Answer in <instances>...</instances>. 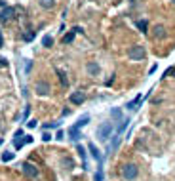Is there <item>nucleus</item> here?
<instances>
[{
    "mask_svg": "<svg viewBox=\"0 0 175 181\" xmlns=\"http://www.w3.org/2000/svg\"><path fill=\"white\" fill-rule=\"evenodd\" d=\"M112 130H114V126H112L111 122H103L101 126L97 128V139H99V141H107L111 135H112Z\"/></svg>",
    "mask_w": 175,
    "mask_h": 181,
    "instance_id": "1",
    "label": "nucleus"
},
{
    "mask_svg": "<svg viewBox=\"0 0 175 181\" xmlns=\"http://www.w3.org/2000/svg\"><path fill=\"white\" fill-rule=\"evenodd\" d=\"M145 55H147V52H145L143 46H131V48L128 50V57H130L131 61H143Z\"/></svg>",
    "mask_w": 175,
    "mask_h": 181,
    "instance_id": "2",
    "label": "nucleus"
},
{
    "mask_svg": "<svg viewBox=\"0 0 175 181\" xmlns=\"http://www.w3.org/2000/svg\"><path fill=\"white\" fill-rule=\"evenodd\" d=\"M122 175L131 181V179H135V177L139 175V168H137L135 164H126V166L122 168Z\"/></svg>",
    "mask_w": 175,
    "mask_h": 181,
    "instance_id": "3",
    "label": "nucleus"
},
{
    "mask_svg": "<svg viewBox=\"0 0 175 181\" xmlns=\"http://www.w3.org/2000/svg\"><path fill=\"white\" fill-rule=\"evenodd\" d=\"M23 172L27 173L29 177H36V175L40 173V172H38V168H36L34 164H29V162H25V164H23Z\"/></svg>",
    "mask_w": 175,
    "mask_h": 181,
    "instance_id": "4",
    "label": "nucleus"
},
{
    "mask_svg": "<svg viewBox=\"0 0 175 181\" xmlns=\"http://www.w3.org/2000/svg\"><path fill=\"white\" fill-rule=\"evenodd\" d=\"M88 149H90V153H91V156L95 158V160H97V162H99V166H101V162H103V156H101V151H99V149H97V147H95L93 143H90V145H88Z\"/></svg>",
    "mask_w": 175,
    "mask_h": 181,
    "instance_id": "5",
    "label": "nucleus"
},
{
    "mask_svg": "<svg viewBox=\"0 0 175 181\" xmlns=\"http://www.w3.org/2000/svg\"><path fill=\"white\" fill-rule=\"evenodd\" d=\"M84 99H86V96H84L82 92H74V94L70 96V103H72V105H82Z\"/></svg>",
    "mask_w": 175,
    "mask_h": 181,
    "instance_id": "6",
    "label": "nucleus"
},
{
    "mask_svg": "<svg viewBox=\"0 0 175 181\" xmlns=\"http://www.w3.org/2000/svg\"><path fill=\"white\" fill-rule=\"evenodd\" d=\"M36 92H38L40 96L48 94V92H49V84H48V82H38V84H36Z\"/></svg>",
    "mask_w": 175,
    "mask_h": 181,
    "instance_id": "7",
    "label": "nucleus"
},
{
    "mask_svg": "<svg viewBox=\"0 0 175 181\" xmlns=\"http://www.w3.org/2000/svg\"><path fill=\"white\" fill-rule=\"evenodd\" d=\"M12 13H13V8H4L2 12H0V21H2V23H4V21H8V19L12 17Z\"/></svg>",
    "mask_w": 175,
    "mask_h": 181,
    "instance_id": "8",
    "label": "nucleus"
},
{
    "mask_svg": "<svg viewBox=\"0 0 175 181\" xmlns=\"http://www.w3.org/2000/svg\"><path fill=\"white\" fill-rule=\"evenodd\" d=\"M69 135H70V139H80V128H76V126H72V128H69Z\"/></svg>",
    "mask_w": 175,
    "mask_h": 181,
    "instance_id": "9",
    "label": "nucleus"
},
{
    "mask_svg": "<svg viewBox=\"0 0 175 181\" xmlns=\"http://www.w3.org/2000/svg\"><path fill=\"white\" fill-rule=\"evenodd\" d=\"M141 101H143V96H137L133 101H130V103H128V109H130V111H137V109H139L137 105H139Z\"/></svg>",
    "mask_w": 175,
    "mask_h": 181,
    "instance_id": "10",
    "label": "nucleus"
},
{
    "mask_svg": "<svg viewBox=\"0 0 175 181\" xmlns=\"http://www.w3.org/2000/svg\"><path fill=\"white\" fill-rule=\"evenodd\" d=\"M88 122H90V115H84V116H80V118H78V122L74 124V126H76V128H80V130H82V128H84V126H86Z\"/></svg>",
    "mask_w": 175,
    "mask_h": 181,
    "instance_id": "11",
    "label": "nucleus"
},
{
    "mask_svg": "<svg viewBox=\"0 0 175 181\" xmlns=\"http://www.w3.org/2000/svg\"><path fill=\"white\" fill-rule=\"evenodd\" d=\"M52 44H54V38L49 36V34L42 36V46H44V48H52Z\"/></svg>",
    "mask_w": 175,
    "mask_h": 181,
    "instance_id": "12",
    "label": "nucleus"
},
{
    "mask_svg": "<svg viewBox=\"0 0 175 181\" xmlns=\"http://www.w3.org/2000/svg\"><path fill=\"white\" fill-rule=\"evenodd\" d=\"M57 76H59V80H61V84H63V86H69V80H67V75H65V71L57 69Z\"/></svg>",
    "mask_w": 175,
    "mask_h": 181,
    "instance_id": "13",
    "label": "nucleus"
},
{
    "mask_svg": "<svg viewBox=\"0 0 175 181\" xmlns=\"http://www.w3.org/2000/svg\"><path fill=\"white\" fill-rule=\"evenodd\" d=\"M76 151H78V154H80V158H82V164L86 166V149H84L82 145H78V147H76Z\"/></svg>",
    "mask_w": 175,
    "mask_h": 181,
    "instance_id": "14",
    "label": "nucleus"
},
{
    "mask_svg": "<svg viewBox=\"0 0 175 181\" xmlns=\"http://www.w3.org/2000/svg\"><path fill=\"white\" fill-rule=\"evenodd\" d=\"M74 34H76L74 31H70L69 34H65V36H63V44H70V42L74 40Z\"/></svg>",
    "mask_w": 175,
    "mask_h": 181,
    "instance_id": "15",
    "label": "nucleus"
},
{
    "mask_svg": "<svg viewBox=\"0 0 175 181\" xmlns=\"http://www.w3.org/2000/svg\"><path fill=\"white\" fill-rule=\"evenodd\" d=\"M137 27H139V31L141 33H147V29H148V23L145 19H141V21H137Z\"/></svg>",
    "mask_w": 175,
    "mask_h": 181,
    "instance_id": "16",
    "label": "nucleus"
},
{
    "mask_svg": "<svg viewBox=\"0 0 175 181\" xmlns=\"http://www.w3.org/2000/svg\"><path fill=\"white\" fill-rule=\"evenodd\" d=\"M111 115H112L114 120H122V112H120V109H112V111H111Z\"/></svg>",
    "mask_w": 175,
    "mask_h": 181,
    "instance_id": "17",
    "label": "nucleus"
},
{
    "mask_svg": "<svg viewBox=\"0 0 175 181\" xmlns=\"http://www.w3.org/2000/svg\"><path fill=\"white\" fill-rule=\"evenodd\" d=\"M88 71H90L91 75H97V73H99V67H97L95 63H90V65H88Z\"/></svg>",
    "mask_w": 175,
    "mask_h": 181,
    "instance_id": "18",
    "label": "nucleus"
},
{
    "mask_svg": "<svg viewBox=\"0 0 175 181\" xmlns=\"http://www.w3.org/2000/svg\"><path fill=\"white\" fill-rule=\"evenodd\" d=\"M154 31H156V38H164V36H166V31H164V27H156Z\"/></svg>",
    "mask_w": 175,
    "mask_h": 181,
    "instance_id": "19",
    "label": "nucleus"
},
{
    "mask_svg": "<svg viewBox=\"0 0 175 181\" xmlns=\"http://www.w3.org/2000/svg\"><path fill=\"white\" fill-rule=\"evenodd\" d=\"M93 179H95V181H103V170H101V168H99V170L95 172V175H93Z\"/></svg>",
    "mask_w": 175,
    "mask_h": 181,
    "instance_id": "20",
    "label": "nucleus"
},
{
    "mask_svg": "<svg viewBox=\"0 0 175 181\" xmlns=\"http://www.w3.org/2000/svg\"><path fill=\"white\" fill-rule=\"evenodd\" d=\"M40 4H42L44 8H52V6H54V0H40Z\"/></svg>",
    "mask_w": 175,
    "mask_h": 181,
    "instance_id": "21",
    "label": "nucleus"
},
{
    "mask_svg": "<svg viewBox=\"0 0 175 181\" xmlns=\"http://www.w3.org/2000/svg\"><path fill=\"white\" fill-rule=\"evenodd\" d=\"M12 158H13V153H4V154H2V160H4V162H10Z\"/></svg>",
    "mask_w": 175,
    "mask_h": 181,
    "instance_id": "22",
    "label": "nucleus"
},
{
    "mask_svg": "<svg viewBox=\"0 0 175 181\" xmlns=\"http://www.w3.org/2000/svg\"><path fill=\"white\" fill-rule=\"evenodd\" d=\"M49 139H52V133L44 132V133H42V141H49Z\"/></svg>",
    "mask_w": 175,
    "mask_h": 181,
    "instance_id": "23",
    "label": "nucleus"
},
{
    "mask_svg": "<svg viewBox=\"0 0 175 181\" xmlns=\"http://www.w3.org/2000/svg\"><path fill=\"white\" fill-rule=\"evenodd\" d=\"M29 112H31V107H27V109H25V112H23V122L29 118Z\"/></svg>",
    "mask_w": 175,
    "mask_h": 181,
    "instance_id": "24",
    "label": "nucleus"
},
{
    "mask_svg": "<svg viewBox=\"0 0 175 181\" xmlns=\"http://www.w3.org/2000/svg\"><path fill=\"white\" fill-rule=\"evenodd\" d=\"M166 76H175V67H171V69H167Z\"/></svg>",
    "mask_w": 175,
    "mask_h": 181,
    "instance_id": "25",
    "label": "nucleus"
},
{
    "mask_svg": "<svg viewBox=\"0 0 175 181\" xmlns=\"http://www.w3.org/2000/svg\"><path fill=\"white\" fill-rule=\"evenodd\" d=\"M23 38H25V40H29V42H31V40H33V38H34V34H33V33H27V34H25V36H23Z\"/></svg>",
    "mask_w": 175,
    "mask_h": 181,
    "instance_id": "26",
    "label": "nucleus"
},
{
    "mask_svg": "<svg viewBox=\"0 0 175 181\" xmlns=\"http://www.w3.org/2000/svg\"><path fill=\"white\" fill-rule=\"evenodd\" d=\"M6 65H8V61L4 57H0V67H6Z\"/></svg>",
    "mask_w": 175,
    "mask_h": 181,
    "instance_id": "27",
    "label": "nucleus"
},
{
    "mask_svg": "<svg viewBox=\"0 0 175 181\" xmlns=\"http://www.w3.org/2000/svg\"><path fill=\"white\" fill-rule=\"evenodd\" d=\"M55 139H63V132H61V130L55 133Z\"/></svg>",
    "mask_w": 175,
    "mask_h": 181,
    "instance_id": "28",
    "label": "nucleus"
},
{
    "mask_svg": "<svg viewBox=\"0 0 175 181\" xmlns=\"http://www.w3.org/2000/svg\"><path fill=\"white\" fill-rule=\"evenodd\" d=\"M31 141H33V137H31V135H27V137L23 139V143H31Z\"/></svg>",
    "mask_w": 175,
    "mask_h": 181,
    "instance_id": "29",
    "label": "nucleus"
},
{
    "mask_svg": "<svg viewBox=\"0 0 175 181\" xmlns=\"http://www.w3.org/2000/svg\"><path fill=\"white\" fill-rule=\"evenodd\" d=\"M21 135H23V132H21V130H17V132H15V137H13V139H17V137H21Z\"/></svg>",
    "mask_w": 175,
    "mask_h": 181,
    "instance_id": "30",
    "label": "nucleus"
},
{
    "mask_svg": "<svg viewBox=\"0 0 175 181\" xmlns=\"http://www.w3.org/2000/svg\"><path fill=\"white\" fill-rule=\"evenodd\" d=\"M27 124H29V128H34V126H36V120H31V122H27Z\"/></svg>",
    "mask_w": 175,
    "mask_h": 181,
    "instance_id": "31",
    "label": "nucleus"
},
{
    "mask_svg": "<svg viewBox=\"0 0 175 181\" xmlns=\"http://www.w3.org/2000/svg\"><path fill=\"white\" fill-rule=\"evenodd\" d=\"M4 46V38H2V33H0V48Z\"/></svg>",
    "mask_w": 175,
    "mask_h": 181,
    "instance_id": "32",
    "label": "nucleus"
},
{
    "mask_svg": "<svg viewBox=\"0 0 175 181\" xmlns=\"http://www.w3.org/2000/svg\"><path fill=\"white\" fill-rule=\"evenodd\" d=\"M171 2H173V4H175V0H171Z\"/></svg>",
    "mask_w": 175,
    "mask_h": 181,
    "instance_id": "33",
    "label": "nucleus"
}]
</instances>
